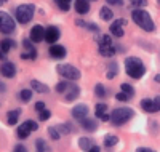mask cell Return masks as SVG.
I'll return each instance as SVG.
<instances>
[{"label": "cell", "instance_id": "cell-1", "mask_svg": "<svg viewBox=\"0 0 160 152\" xmlns=\"http://www.w3.org/2000/svg\"><path fill=\"white\" fill-rule=\"evenodd\" d=\"M125 72L131 79H141L146 74V66L144 63L136 56H128L125 59Z\"/></svg>", "mask_w": 160, "mask_h": 152}, {"label": "cell", "instance_id": "cell-2", "mask_svg": "<svg viewBox=\"0 0 160 152\" xmlns=\"http://www.w3.org/2000/svg\"><path fill=\"white\" fill-rule=\"evenodd\" d=\"M131 18L133 21H135L141 29H144L146 32H152L155 29V26H154V21L151 18V15L146 10H141V8H136V10H133L131 11Z\"/></svg>", "mask_w": 160, "mask_h": 152}, {"label": "cell", "instance_id": "cell-3", "mask_svg": "<svg viewBox=\"0 0 160 152\" xmlns=\"http://www.w3.org/2000/svg\"><path fill=\"white\" fill-rule=\"evenodd\" d=\"M133 115H135V110L131 107H115L111 112V122L114 127H122L133 119Z\"/></svg>", "mask_w": 160, "mask_h": 152}, {"label": "cell", "instance_id": "cell-4", "mask_svg": "<svg viewBox=\"0 0 160 152\" xmlns=\"http://www.w3.org/2000/svg\"><path fill=\"white\" fill-rule=\"evenodd\" d=\"M16 21L19 24H28L32 18H34V13H35V5L34 3H22L16 8Z\"/></svg>", "mask_w": 160, "mask_h": 152}, {"label": "cell", "instance_id": "cell-5", "mask_svg": "<svg viewBox=\"0 0 160 152\" xmlns=\"http://www.w3.org/2000/svg\"><path fill=\"white\" fill-rule=\"evenodd\" d=\"M56 71H58V74L61 77H64L66 80H69V82L80 80V77H82V72L72 64H58Z\"/></svg>", "mask_w": 160, "mask_h": 152}, {"label": "cell", "instance_id": "cell-6", "mask_svg": "<svg viewBox=\"0 0 160 152\" xmlns=\"http://www.w3.org/2000/svg\"><path fill=\"white\" fill-rule=\"evenodd\" d=\"M16 29V23L8 13L0 11V32L2 34H13Z\"/></svg>", "mask_w": 160, "mask_h": 152}, {"label": "cell", "instance_id": "cell-7", "mask_svg": "<svg viewBox=\"0 0 160 152\" xmlns=\"http://www.w3.org/2000/svg\"><path fill=\"white\" fill-rule=\"evenodd\" d=\"M59 37H61V32H59V29L56 26H48L47 29H45V42H48L50 45H53V43H56L58 40H59Z\"/></svg>", "mask_w": 160, "mask_h": 152}, {"label": "cell", "instance_id": "cell-8", "mask_svg": "<svg viewBox=\"0 0 160 152\" xmlns=\"http://www.w3.org/2000/svg\"><path fill=\"white\" fill-rule=\"evenodd\" d=\"M127 24V19H115L111 26H109V29H111V34L115 37V38H122L123 37V26Z\"/></svg>", "mask_w": 160, "mask_h": 152}, {"label": "cell", "instance_id": "cell-9", "mask_svg": "<svg viewBox=\"0 0 160 152\" xmlns=\"http://www.w3.org/2000/svg\"><path fill=\"white\" fill-rule=\"evenodd\" d=\"M88 114H90V109H88L87 104H77V106H74V107H72V112H71V115H72L75 120H78V122L83 120V119H87Z\"/></svg>", "mask_w": 160, "mask_h": 152}, {"label": "cell", "instance_id": "cell-10", "mask_svg": "<svg viewBox=\"0 0 160 152\" xmlns=\"http://www.w3.org/2000/svg\"><path fill=\"white\" fill-rule=\"evenodd\" d=\"M45 38V29H43V26L42 24H35L32 29H31V42L34 43H40L42 40Z\"/></svg>", "mask_w": 160, "mask_h": 152}, {"label": "cell", "instance_id": "cell-11", "mask_svg": "<svg viewBox=\"0 0 160 152\" xmlns=\"http://www.w3.org/2000/svg\"><path fill=\"white\" fill-rule=\"evenodd\" d=\"M0 74H2L3 77H7V79H13L16 75V66L11 61H5V63L0 64Z\"/></svg>", "mask_w": 160, "mask_h": 152}, {"label": "cell", "instance_id": "cell-12", "mask_svg": "<svg viewBox=\"0 0 160 152\" xmlns=\"http://www.w3.org/2000/svg\"><path fill=\"white\" fill-rule=\"evenodd\" d=\"M48 51H50V56L55 58V59H62V58H66V54H68V50H66V47L56 45V43H53Z\"/></svg>", "mask_w": 160, "mask_h": 152}, {"label": "cell", "instance_id": "cell-13", "mask_svg": "<svg viewBox=\"0 0 160 152\" xmlns=\"http://www.w3.org/2000/svg\"><path fill=\"white\" fill-rule=\"evenodd\" d=\"M80 127H82L85 131H88V133H95V131L98 130V122H96L95 119L87 117V119H83V120H80Z\"/></svg>", "mask_w": 160, "mask_h": 152}, {"label": "cell", "instance_id": "cell-14", "mask_svg": "<svg viewBox=\"0 0 160 152\" xmlns=\"http://www.w3.org/2000/svg\"><path fill=\"white\" fill-rule=\"evenodd\" d=\"M64 96H66V101H68V103L75 101V99L78 98V96H80V87H77V85L71 84V87L68 88V91L64 93Z\"/></svg>", "mask_w": 160, "mask_h": 152}, {"label": "cell", "instance_id": "cell-15", "mask_svg": "<svg viewBox=\"0 0 160 152\" xmlns=\"http://www.w3.org/2000/svg\"><path fill=\"white\" fill-rule=\"evenodd\" d=\"M74 8H75V11L78 13V15H87V13L90 11V2L88 0H75Z\"/></svg>", "mask_w": 160, "mask_h": 152}, {"label": "cell", "instance_id": "cell-16", "mask_svg": "<svg viewBox=\"0 0 160 152\" xmlns=\"http://www.w3.org/2000/svg\"><path fill=\"white\" fill-rule=\"evenodd\" d=\"M117 53V47L114 45H99V54L104 58H112Z\"/></svg>", "mask_w": 160, "mask_h": 152}, {"label": "cell", "instance_id": "cell-17", "mask_svg": "<svg viewBox=\"0 0 160 152\" xmlns=\"http://www.w3.org/2000/svg\"><path fill=\"white\" fill-rule=\"evenodd\" d=\"M31 88H32V91H37V93H45V94L50 93V87L45 85V84H42V82L35 80V79L31 80Z\"/></svg>", "mask_w": 160, "mask_h": 152}, {"label": "cell", "instance_id": "cell-18", "mask_svg": "<svg viewBox=\"0 0 160 152\" xmlns=\"http://www.w3.org/2000/svg\"><path fill=\"white\" fill-rule=\"evenodd\" d=\"M19 115H21V109H13L10 110V112L7 114V122H8V125H16L18 120H19Z\"/></svg>", "mask_w": 160, "mask_h": 152}, {"label": "cell", "instance_id": "cell-19", "mask_svg": "<svg viewBox=\"0 0 160 152\" xmlns=\"http://www.w3.org/2000/svg\"><path fill=\"white\" fill-rule=\"evenodd\" d=\"M118 75V64L117 63H111L108 64V71H106V77L109 80H114Z\"/></svg>", "mask_w": 160, "mask_h": 152}, {"label": "cell", "instance_id": "cell-20", "mask_svg": "<svg viewBox=\"0 0 160 152\" xmlns=\"http://www.w3.org/2000/svg\"><path fill=\"white\" fill-rule=\"evenodd\" d=\"M11 48H16V42L13 38H3L2 42H0V50L3 53H8Z\"/></svg>", "mask_w": 160, "mask_h": 152}, {"label": "cell", "instance_id": "cell-21", "mask_svg": "<svg viewBox=\"0 0 160 152\" xmlns=\"http://www.w3.org/2000/svg\"><path fill=\"white\" fill-rule=\"evenodd\" d=\"M141 109H142V110H146V112H151V114L157 112L155 104H154V99H148V98L141 101Z\"/></svg>", "mask_w": 160, "mask_h": 152}, {"label": "cell", "instance_id": "cell-22", "mask_svg": "<svg viewBox=\"0 0 160 152\" xmlns=\"http://www.w3.org/2000/svg\"><path fill=\"white\" fill-rule=\"evenodd\" d=\"M99 16H101V19L102 21H111L112 18H114V11L109 8V7H101V10H99Z\"/></svg>", "mask_w": 160, "mask_h": 152}, {"label": "cell", "instance_id": "cell-23", "mask_svg": "<svg viewBox=\"0 0 160 152\" xmlns=\"http://www.w3.org/2000/svg\"><path fill=\"white\" fill-rule=\"evenodd\" d=\"M31 133H32V131H31L28 127H26L24 123H21V125L16 128V134H18L19 139H26V138H29V136H31Z\"/></svg>", "mask_w": 160, "mask_h": 152}, {"label": "cell", "instance_id": "cell-24", "mask_svg": "<svg viewBox=\"0 0 160 152\" xmlns=\"http://www.w3.org/2000/svg\"><path fill=\"white\" fill-rule=\"evenodd\" d=\"M118 136H115V134H106L104 136V146L106 147H114L115 144H118Z\"/></svg>", "mask_w": 160, "mask_h": 152}, {"label": "cell", "instance_id": "cell-25", "mask_svg": "<svg viewBox=\"0 0 160 152\" xmlns=\"http://www.w3.org/2000/svg\"><path fill=\"white\" fill-rule=\"evenodd\" d=\"M35 150L37 152H50V147H48V144H47L45 139L38 138V139L35 141Z\"/></svg>", "mask_w": 160, "mask_h": 152}, {"label": "cell", "instance_id": "cell-26", "mask_svg": "<svg viewBox=\"0 0 160 152\" xmlns=\"http://www.w3.org/2000/svg\"><path fill=\"white\" fill-rule=\"evenodd\" d=\"M58 130H59V133H61V134H71V133H74V131H75V130H74V125H72L71 122L59 125V127H58Z\"/></svg>", "mask_w": 160, "mask_h": 152}, {"label": "cell", "instance_id": "cell-27", "mask_svg": "<svg viewBox=\"0 0 160 152\" xmlns=\"http://www.w3.org/2000/svg\"><path fill=\"white\" fill-rule=\"evenodd\" d=\"M91 146H93V141L90 139V138H80L78 139V147L82 149V150H90L91 149Z\"/></svg>", "mask_w": 160, "mask_h": 152}, {"label": "cell", "instance_id": "cell-28", "mask_svg": "<svg viewBox=\"0 0 160 152\" xmlns=\"http://www.w3.org/2000/svg\"><path fill=\"white\" fill-rule=\"evenodd\" d=\"M19 98H21L22 103H29V101L32 99V88H31V90H29V88L21 90V91H19Z\"/></svg>", "mask_w": 160, "mask_h": 152}, {"label": "cell", "instance_id": "cell-29", "mask_svg": "<svg viewBox=\"0 0 160 152\" xmlns=\"http://www.w3.org/2000/svg\"><path fill=\"white\" fill-rule=\"evenodd\" d=\"M106 112H108V104H106V103H98L96 106H95V115L99 119L102 114H106Z\"/></svg>", "mask_w": 160, "mask_h": 152}, {"label": "cell", "instance_id": "cell-30", "mask_svg": "<svg viewBox=\"0 0 160 152\" xmlns=\"http://www.w3.org/2000/svg\"><path fill=\"white\" fill-rule=\"evenodd\" d=\"M69 87H71V82H69V80H64V82H59V84L55 87V90H56L58 93H61V94H62V93L68 91V88H69Z\"/></svg>", "mask_w": 160, "mask_h": 152}, {"label": "cell", "instance_id": "cell-31", "mask_svg": "<svg viewBox=\"0 0 160 152\" xmlns=\"http://www.w3.org/2000/svg\"><path fill=\"white\" fill-rule=\"evenodd\" d=\"M48 134H50V138L53 141H58L61 138V133H59L58 127H48Z\"/></svg>", "mask_w": 160, "mask_h": 152}, {"label": "cell", "instance_id": "cell-32", "mask_svg": "<svg viewBox=\"0 0 160 152\" xmlns=\"http://www.w3.org/2000/svg\"><path fill=\"white\" fill-rule=\"evenodd\" d=\"M55 2L59 7V10H62V11H69L71 10V2L72 0H55Z\"/></svg>", "mask_w": 160, "mask_h": 152}, {"label": "cell", "instance_id": "cell-33", "mask_svg": "<svg viewBox=\"0 0 160 152\" xmlns=\"http://www.w3.org/2000/svg\"><path fill=\"white\" fill-rule=\"evenodd\" d=\"M95 94L98 96V98H104L106 94H108V90H106V87L102 84H96L95 87Z\"/></svg>", "mask_w": 160, "mask_h": 152}, {"label": "cell", "instance_id": "cell-34", "mask_svg": "<svg viewBox=\"0 0 160 152\" xmlns=\"http://www.w3.org/2000/svg\"><path fill=\"white\" fill-rule=\"evenodd\" d=\"M120 90H122L123 93H127L130 98H133V96H135V88H133L130 84H122V85H120Z\"/></svg>", "mask_w": 160, "mask_h": 152}, {"label": "cell", "instance_id": "cell-35", "mask_svg": "<svg viewBox=\"0 0 160 152\" xmlns=\"http://www.w3.org/2000/svg\"><path fill=\"white\" fill-rule=\"evenodd\" d=\"M34 42H31L29 38H24V42H22V45H24V48H26V51H29V53H32V54H37V50L34 48V45H32Z\"/></svg>", "mask_w": 160, "mask_h": 152}, {"label": "cell", "instance_id": "cell-36", "mask_svg": "<svg viewBox=\"0 0 160 152\" xmlns=\"http://www.w3.org/2000/svg\"><path fill=\"white\" fill-rule=\"evenodd\" d=\"M50 117H51V110H48V109H43V110L38 112V120L40 122H47Z\"/></svg>", "mask_w": 160, "mask_h": 152}, {"label": "cell", "instance_id": "cell-37", "mask_svg": "<svg viewBox=\"0 0 160 152\" xmlns=\"http://www.w3.org/2000/svg\"><path fill=\"white\" fill-rule=\"evenodd\" d=\"M24 125L28 127V128H29V130H31L32 133L38 130V123H37L35 120H26V122H24Z\"/></svg>", "mask_w": 160, "mask_h": 152}, {"label": "cell", "instance_id": "cell-38", "mask_svg": "<svg viewBox=\"0 0 160 152\" xmlns=\"http://www.w3.org/2000/svg\"><path fill=\"white\" fill-rule=\"evenodd\" d=\"M98 43L99 45H112V38H111V35H101L98 38Z\"/></svg>", "mask_w": 160, "mask_h": 152}, {"label": "cell", "instance_id": "cell-39", "mask_svg": "<svg viewBox=\"0 0 160 152\" xmlns=\"http://www.w3.org/2000/svg\"><path fill=\"white\" fill-rule=\"evenodd\" d=\"M130 2H131L133 7H136V8H142V7L148 5V0H130Z\"/></svg>", "mask_w": 160, "mask_h": 152}, {"label": "cell", "instance_id": "cell-40", "mask_svg": "<svg viewBox=\"0 0 160 152\" xmlns=\"http://www.w3.org/2000/svg\"><path fill=\"white\" fill-rule=\"evenodd\" d=\"M115 99H117V101H128L130 96H128L127 93H123V91H118V93L115 94Z\"/></svg>", "mask_w": 160, "mask_h": 152}, {"label": "cell", "instance_id": "cell-41", "mask_svg": "<svg viewBox=\"0 0 160 152\" xmlns=\"http://www.w3.org/2000/svg\"><path fill=\"white\" fill-rule=\"evenodd\" d=\"M13 152H29V150H28V147H26L24 144H16L15 149H13Z\"/></svg>", "mask_w": 160, "mask_h": 152}, {"label": "cell", "instance_id": "cell-42", "mask_svg": "<svg viewBox=\"0 0 160 152\" xmlns=\"http://www.w3.org/2000/svg\"><path fill=\"white\" fill-rule=\"evenodd\" d=\"M87 29H90V31H93V32H99V26L95 24V23H88V24H87Z\"/></svg>", "mask_w": 160, "mask_h": 152}, {"label": "cell", "instance_id": "cell-43", "mask_svg": "<svg viewBox=\"0 0 160 152\" xmlns=\"http://www.w3.org/2000/svg\"><path fill=\"white\" fill-rule=\"evenodd\" d=\"M106 3L115 5V7H122V5H123V0H106Z\"/></svg>", "mask_w": 160, "mask_h": 152}, {"label": "cell", "instance_id": "cell-44", "mask_svg": "<svg viewBox=\"0 0 160 152\" xmlns=\"http://www.w3.org/2000/svg\"><path fill=\"white\" fill-rule=\"evenodd\" d=\"M45 109V103L43 101H37L35 103V110H37V112H40V110H43Z\"/></svg>", "mask_w": 160, "mask_h": 152}, {"label": "cell", "instance_id": "cell-45", "mask_svg": "<svg viewBox=\"0 0 160 152\" xmlns=\"http://www.w3.org/2000/svg\"><path fill=\"white\" fill-rule=\"evenodd\" d=\"M154 104H155V109L158 112V110H160V96H155V98H154Z\"/></svg>", "mask_w": 160, "mask_h": 152}, {"label": "cell", "instance_id": "cell-46", "mask_svg": "<svg viewBox=\"0 0 160 152\" xmlns=\"http://www.w3.org/2000/svg\"><path fill=\"white\" fill-rule=\"evenodd\" d=\"M136 152H155L154 149H151V147H138L136 149Z\"/></svg>", "mask_w": 160, "mask_h": 152}, {"label": "cell", "instance_id": "cell-47", "mask_svg": "<svg viewBox=\"0 0 160 152\" xmlns=\"http://www.w3.org/2000/svg\"><path fill=\"white\" fill-rule=\"evenodd\" d=\"M99 120H102V122H109V120H111V114H108V112L102 114V115L99 117Z\"/></svg>", "mask_w": 160, "mask_h": 152}, {"label": "cell", "instance_id": "cell-48", "mask_svg": "<svg viewBox=\"0 0 160 152\" xmlns=\"http://www.w3.org/2000/svg\"><path fill=\"white\" fill-rule=\"evenodd\" d=\"M75 24H77L78 27H87V24H88V23H85L83 19H75Z\"/></svg>", "mask_w": 160, "mask_h": 152}, {"label": "cell", "instance_id": "cell-49", "mask_svg": "<svg viewBox=\"0 0 160 152\" xmlns=\"http://www.w3.org/2000/svg\"><path fill=\"white\" fill-rule=\"evenodd\" d=\"M99 150H101V149H99V146H95V144H93V146H91V149H90L88 152H99Z\"/></svg>", "mask_w": 160, "mask_h": 152}, {"label": "cell", "instance_id": "cell-50", "mask_svg": "<svg viewBox=\"0 0 160 152\" xmlns=\"http://www.w3.org/2000/svg\"><path fill=\"white\" fill-rule=\"evenodd\" d=\"M5 91H7V85L3 82H0V93H5Z\"/></svg>", "mask_w": 160, "mask_h": 152}, {"label": "cell", "instance_id": "cell-51", "mask_svg": "<svg viewBox=\"0 0 160 152\" xmlns=\"http://www.w3.org/2000/svg\"><path fill=\"white\" fill-rule=\"evenodd\" d=\"M5 58H7V53H3L2 50H0V61H3Z\"/></svg>", "mask_w": 160, "mask_h": 152}, {"label": "cell", "instance_id": "cell-52", "mask_svg": "<svg viewBox=\"0 0 160 152\" xmlns=\"http://www.w3.org/2000/svg\"><path fill=\"white\" fill-rule=\"evenodd\" d=\"M154 80H155V82H157V84H160V74H157V75H155V77H154Z\"/></svg>", "mask_w": 160, "mask_h": 152}, {"label": "cell", "instance_id": "cell-53", "mask_svg": "<svg viewBox=\"0 0 160 152\" xmlns=\"http://www.w3.org/2000/svg\"><path fill=\"white\" fill-rule=\"evenodd\" d=\"M3 3H5V2H3V0H0V5H3Z\"/></svg>", "mask_w": 160, "mask_h": 152}, {"label": "cell", "instance_id": "cell-54", "mask_svg": "<svg viewBox=\"0 0 160 152\" xmlns=\"http://www.w3.org/2000/svg\"><path fill=\"white\" fill-rule=\"evenodd\" d=\"M88 2H96V0H88Z\"/></svg>", "mask_w": 160, "mask_h": 152}, {"label": "cell", "instance_id": "cell-55", "mask_svg": "<svg viewBox=\"0 0 160 152\" xmlns=\"http://www.w3.org/2000/svg\"><path fill=\"white\" fill-rule=\"evenodd\" d=\"M3 2H5V3H7V2H8V0H3Z\"/></svg>", "mask_w": 160, "mask_h": 152}, {"label": "cell", "instance_id": "cell-56", "mask_svg": "<svg viewBox=\"0 0 160 152\" xmlns=\"http://www.w3.org/2000/svg\"><path fill=\"white\" fill-rule=\"evenodd\" d=\"M158 2H160V0H158Z\"/></svg>", "mask_w": 160, "mask_h": 152}]
</instances>
